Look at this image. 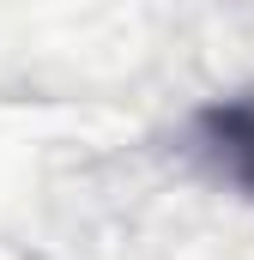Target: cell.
Returning <instances> with one entry per match:
<instances>
[{
  "label": "cell",
  "mask_w": 254,
  "mask_h": 260,
  "mask_svg": "<svg viewBox=\"0 0 254 260\" xmlns=\"http://www.w3.org/2000/svg\"><path fill=\"white\" fill-rule=\"evenodd\" d=\"M200 151L212 157L218 176H230L236 188L254 194V91L248 97H230V103H206L200 121H194Z\"/></svg>",
  "instance_id": "cell-1"
}]
</instances>
